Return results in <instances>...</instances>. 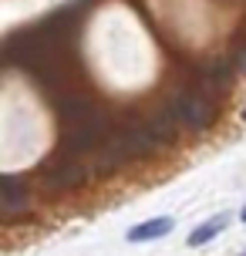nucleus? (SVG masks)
<instances>
[{"label":"nucleus","mask_w":246,"mask_h":256,"mask_svg":"<svg viewBox=\"0 0 246 256\" xmlns=\"http://www.w3.org/2000/svg\"><path fill=\"white\" fill-rule=\"evenodd\" d=\"M168 108L176 112L179 125H186V128H206L209 118H212V102L206 94H199V91H179L168 102Z\"/></svg>","instance_id":"obj_1"},{"label":"nucleus","mask_w":246,"mask_h":256,"mask_svg":"<svg viewBox=\"0 0 246 256\" xmlns=\"http://www.w3.org/2000/svg\"><path fill=\"white\" fill-rule=\"evenodd\" d=\"M172 216H156L148 219V222H138V226H132L128 232H125V240L128 243H152V240H162L166 232H172Z\"/></svg>","instance_id":"obj_2"},{"label":"nucleus","mask_w":246,"mask_h":256,"mask_svg":"<svg viewBox=\"0 0 246 256\" xmlns=\"http://www.w3.org/2000/svg\"><path fill=\"white\" fill-rule=\"evenodd\" d=\"M226 222H230L226 216H212V219H206L202 226H196V230L189 232V240H186V243L192 246V250H199V246H206L209 240L216 236V232H222V230H226Z\"/></svg>","instance_id":"obj_3"},{"label":"nucleus","mask_w":246,"mask_h":256,"mask_svg":"<svg viewBox=\"0 0 246 256\" xmlns=\"http://www.w3.org/2000/svg\"><path fill=\"white\" fill-rule=\"evenodd\" d=\"M84 166H78V162H61V166L51 172V186L58 182V186H78V182H84Z\"/></svg>","instance_id":"obj_4"},{"label":"nucleus","mask_w":246,"mask_h":256,"mask_svg":"<svg viewBox=\"0 0 246 256\" xmlns=\"http://www.w3.org/2000/svg\"><path fill=\"white\" fill-rule=\"evenodd\" d=\"M236 68L246 74V48H240V58H236Z\"/></svg>","instance_id":"obj_5"},{"label":"nucleus","mask_w":246,"mask_h":256,"mask_svg":"<svg viewBox=\"0 0 246 256\" xmlns=\"http://www.w3.org/2000/svg\"><path fill=\"white\" fill-rule=\"evenodd\" d=\"M243 222H246V209H243Z\"/></svg>","instance_id":"obj_6"},{"label":"nucleus","mask_w":246,"mask_h":256,"mask_svg":"<svg viewBox=\"0 0 246 256\" xmlns=\"http://www.w3.org/2000/svg\"><path fill=\"white\" fill-rule=\"evenodd\" d=\"M243 122H246V108H243Z\"/></svg>","instance_id":"obj_7"},{"label":"nucleus","mask_w":246,"mask_h":256,"mask_svg":"<svg viewBox=\"0 0 246 256\" xmlns=\"http://www.w3.org/2000/svg\"><path fill=\"white\" fill-rule=\"evenodd\" d=\"M240 256H246V253H240Z\"/></svg>","instance_id":"obj_8"}]
</instances>
